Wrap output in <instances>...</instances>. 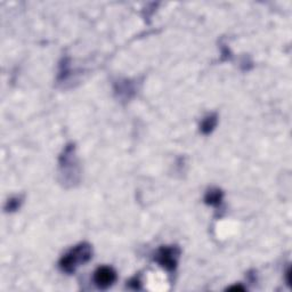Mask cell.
<instances>
[{
  "instance_id": "obj_1",
  "label": "cell",
  "mask_w": 292,
  "mask_h": 292,
  "mask_svg": "<svg viewBox=\"0 0 292 292\" xmlns=\"http://www.w3.org/2000/svg\"><path fill=\"white\" fill-rule=\"evenodd\" d=\"M59 181L65 187H75L81 181V167L73 143L66 144L58 159Z\"/></svg>"
},
{
  "instance_id": "obj_2",
  "label": "cell",
  "mask_w": 292,
  "mask_h": 292,
  "mask_svg": "<svg viewBox=\"0 0 292 292\" xmlns=\"http://www.w3.org/2000/svg\"><path fill=\"white\" fill-rule=\"evenodd\" d=\"M93 258V248L87 242H82V243L77 244L76 247L65 253L64 256L59 259L58 266L59 269L63 273L72 274L76 272V269L78 268L80 265H83L89 262Z\"/></svg>"
},
{
  "instance_id": "obj_3",
  "label": "cell",
  "mask_w": 292,
  "mask_h": 292,
  "mask_svg": "<svg viewBox=\"0 0 292 292\" xmlns=\"http://www.w3.org/2000/svg\"><path fill=\"white\" fill-rule=\"evenodd\" d=\"M179 257H181V249L177 245H166L158 249L154 253L153 260L167 272L174 273L178 266Z\"/></svg>"
},
{
  "instance_id": "obj_4",
  "label": "cell",
  "mask_w": 292,
  "mask_h": 292,
  "mask_svg": "<svg viewBox=\"0 0 292 292\" xmlns=\"http://www.w3.org/2000/svg\"><path fill=\"white\" fill-rule=\"evenodd\" d=\"M118 279L117 272L110 266H102L95 270L94 283L100 289H107L112 287Z\"/></svg>"
},
{
  "instance_id": "obj_5",
  "label": "cell",
  "mask_w": 292,
  "mask_h": 292,
  "mask_svg": "<svg viewBox=\"0 0 292 292\" xmlns=\"http://www.w3.org/2000/svg\"><path fill=\"white\" fill-rule=\"evenodd\" d=\"M135 84L129 80H122L115 83V93L119 95V97L122 100H130L133 94H135Z\"/></svg>"
},
{
  "instance_id": "obj_6",
  "label": "cell",
  "mask_w": 292,
  "mask_h": 292,
  "mask_svg": "<svg viewBox=\"0 0 292 292\" xmlns=\"http://www.w3.org/2000/svg\"><path fill=\"white\" fill-rule=\"evenodd\" d=\"M224 199V192L219 188H210L207 191L205 195V202L206 205L212 206V207H219L223 202Z\"/></svg>"
},
{
  "instance_id": "obj_7",
  "label": "cell",
  "mask_w": 292,
  "mask_h": 292,
  "mask_svg": "<svg viewBox=\"0 0 292 292\" xmlns=\"http://www.w3.org/2000/svg\"><path fill=\"white\" fill-rule=\"evenodd\" d=\"M218 124V117L216 113L208 114L207 117L203 118L201 121V125H200V130L203 135H210L211 133L213 132L214 128Z\"/></svg>"
},
{
  "instance_id": "obj_8",
  "label": "cell",
  "mask_w": 292,
  "mask_h": 292,
  "mask_svg": "<svg viewBox=\"0 0 292 292\" xmlns=\"http://www.w3.org/2000/svg\"><path fill=\"white\" fill-rule=\"evenodd\" d=\"M23 203V198L22 196H14V198L9 199L6 203L5 210L6 212H14V211L19 210L20 207L22 206Z\"/></svg>"
},
{
  "instance_id": "obj_9",
  "label": "cell",
  "mask_w": 292,
  "mask_h": 292,
  "mask_svg": "<svg viewBox=\"0 0 292 292\" xmlns=\"http://www.w3.org/2000/svg\"><path fill=\"white\" fill-rule=\"evenodd\" d=\"M129 286L133 288V289H140V281L137 280V277H135V279H133L132 281L129 282Z\"/></svg>"
},
{
  "instance_id": "obj_10",
  "label": "cell",
  "mask_w": 292,
  "mask_h": 292,
  "mask_svg": "<svg viewBox=\"0 0 292 292\" xmlns=\"http://www.w3.org/2000/svg\"><path fill=\"white\" fill-rule=\"evenodd\" d=\"M228 290H241V291H243L244 288H242L240 286H235V287H231Z\"/></svg>"
}]
</instances>
